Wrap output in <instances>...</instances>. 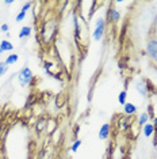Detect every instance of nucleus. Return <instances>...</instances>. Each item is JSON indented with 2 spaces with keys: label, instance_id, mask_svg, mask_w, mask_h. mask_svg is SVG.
<instances>
[{
  "label": "nucleus",
  "instance_id": "13",
  "mask_svg": "<svg viewBox=\"0 0 157 159\" xmlns=\"http://www.w3.org/2000/svg\"><path fill=\"white\" fill-rule=\"evenodd\" d=\"M46 126H48V120H46V118H41V120L35 124L37 132H42L44 129H46Z\"/></svg>",
  "mask_w": 157,
  "mask_h": 159
},
{
  "label": "nucleus",
  "instance_id": "22",
  "mask_svg": "<svg viewBox=\"0 0 157 159\" xmlns=\"http://www.w3.org/2000/svg\"><path fill=\"white\" fill-rule=\"evenodd\" d=\"M123 159H129V157H126V158H123Z\"/></svg>",
  "mask_w": 157,
  "mask_h": 159
},
{
  "label": "nucleus",
  "instance_id": "3",
  "mask_svg": "<svg viewBox=\"0 0 157 159\" xmlns=\"http://www.w3.org/2000/svg\"><path fill=\"white\" fill-rule=\"evenodd\" d=\"M146 53L153 61L157 63V38H151L146 44Z\"/></svg>",
  "mask_w": 157,
  "mask_h": 159
},
{
  "label": "nucleus",
  "instance_id": "15",
  "mask_svg": "<svg viewBox=\"0 0 157 159\" xmlns=\"http://www.w3.org/2000/svg\"><path fill=\"white\" fill-rule=\"evenodd\" d=\"M8 68L10 67L7 66L4 61H0V78H3L7 74V72H8Z\"/></svg>",
  "mask_w": 157,
  "mask_h": 159
},
{
  "label": "nucleus",
  "instance_id": "14",
  "mask_svg": "<svg viewBox=\"0 0 157 159\" xmlns=\"http://www.w3.org/2000/svg\"><path fill=\"white\" fill-rule=\"evenodd\" d=\"M126 99H127V91L122 90V91L119 93V95H118V102H119L123 106V105L126 103Z\"/></svg>",
  "mask_w": 157,
  "mask_h": 159
},
{
  "label": "nucleus",
  "instance_id": "6",
  "mask_svg": "<svg viewBox=\"0 0 157 159\" xmlns=\"http://www.w3.org/2000/svg\"><path fill=\"white\" fill-rule=\"evenodd\" d=\"M135 90H137V93L140 94L141 97H144V98H146L148 97V86H146L145 80H138L137 83H135Z\"/></svg>",
  "mask_w": 157,
  "mask_h": 159
},
{
  "label": "nucleus",
  "instance_id": "11",
  "mask_svg": "<svg viewBox=\"0 0 157 159\" xmlns=\"http://www.w3.org/2000/svg\"><path fill=\"white\" fill-rule=\"evenodd\" d=\"M31 31H33L31 26H23L22 29H20L18 37H19L20 39H22V38H27V37H30V35H31Z\"/></svg>",
  "mask_w": 157,
  "mask_h": 159
},
{
  "label": "nucleus",
  "instance_id": "8",
  "mask_svg": "<svg viewBox=\"0 0 157 159\" xmlns=\"http://www.w3.org/2000/svg\"><path fill=\"white\" fill-rule=\"evenodd\" d=\"M123 113L126 116H133L137 113V106L134 103H130V102H126L123 105Z\"/></svg>",
  "mask_w": 157,
  "mask_h": 159
},
{
  "label": "nucleus",
  "instance_id": "2",
  "mask_svg": "<svg viewBox=\"0 0 157 159\" xmlns=\"http://www.w3.org/2000/svg\"><path fill=\"white\" fill-rule=\"evenodd\" d=\"M104 33H106V19L100 16V18H98L95 22V29H94V31H92V38L99 42L104 37Z\"/></svg>",
  "mask_w": 157,
  "mask_h": 159
},
{
  "label": "nucleus",
  "instance_id": "10",
  "mask_svg": "<svg viewBox=\"0 0 157 159\" xmlns=\"http://www.w3.org/2000/svg\"><path fill=\"white\" fill-rule=\"evenodd\" d=\"M18 60H19V56H18V53H10V55L7 56V59L4 60V63L10 67V66H14V64H16Z\"/></svg>",
  "mask_w": 157,
  "mask_h": 159
},
{
  "label": "nucleus",
  "instance_id": "9",
  "mask_svg": "<svg viewBox=\"0 0 157 159\" xmlns=\"http://www.w3.org/2000/svg\"><path fill=\"white\" fill-rule=\"evenodd\" d=\"M142 133H144L145 137H151L155 133V126H153L152 122H148V124L142 126Z\"/></svg>",
  "mask_w": 157,
  "mask_h": 159
},
{
  "label": "nucleus",
  "instance_id": "17",
  "mask_svg": "<svg viewBox=\"0 0 157 159\" xmlns=\"http://www.w3.org/2000/svg\"><path fill=\"white\" fill-rule=\"evenodd\" d=\"M31 7H33V3H31V2H26V3H24V4H23L22 8H20V11H22V12H26V14H27V11L31 8Z\"/></svg>",
  "mask_w": 157,
  "mask_h": 159
},
{
  "label": "nucleus",
  "instance_id": "1",
  "mask_svg": "<svg viewBox=\"0 0 157 159\" xmlns=\"http://www.w3.org/2000/svg\"><path fill=\"white\" fill-rule=\"evenodd\" d=\"M34 80V74L27 66H24L20 68V71L18 72V82L22 87H27L31 84V82Z\"/></svg>",
  "mask_w": 157,
  "mask_h": 159
},
{
  "label": "nucleus",
  "instance_id": "20",
  "mask_svg": "<svg viewBox=\"0 0 157 159\" xmlns=\"http://www.w3.org/2000/svg\"><path fill=\"white\" fill-rule=\"evenodd\" d=\"M152 124H153V126H155V132H157V117L153 118V122H152Z\"/></svg>",
  "mask_w": 157,
  "mask_h": 159
},
{
  "label": "nucleus",
  "instance_id": "7",
  "mask_svg": "<svg viewBox=\"0 0 157 159\" xmlns=\"http://www.w3.org/2000/svg\"><path fill=\"white\" fill-rule=\"evenodd\" d=\"M12 50H14V45L8 39H3V41L0 42V55L4 52H12Z\"/></svg>",
  "mask_w": 157,
  "mask_h": 159
},
{
  "label": "nucleus",
  "instance_id": "12",
  "mask_svg": "<svg viewBox=\"0 0 157 159\" xmlns=\"http://www.w3.org/2000/svg\"><path fill=\"white\" fill-rule=\"evenodd\" d=\"M149 120H151V117H149V114L146 113V111H142V113L138 116V118H137V121H138V124H140V126H144L145 124H148Z\"/></svg>",
  "mask_w": 157,
  "mask_h": 159
},
{
  "label": "nucleus",
  "instance_id": "4",
  "mask_svg": "<svg viewBox=\"0 0 157 159\" xmlns=\"http://www.w3.org/2000/svg\"><path fill=\"white\" fill-rule=\"evenodd\" d=\"M107 20H108L110 23H118L121 20V12L118 11L115 7L110 6V8L107 10Z\"/></svg>",
  "mask_w": 157,
  "mask_h": 159
},
{
  "label": "nucleus",
  "instance_id": "18",
  "mask_svg": "<svg viewBox=\"0 0 157 159\" xmlns=\"http://www.w3.org/2000/svg\"><path fill=\"white\" fill-rule=\"evenodd\" d=\"M24 18H26V12H22V11H20V12L16 15V18H15V22H22V20H24Z\"/></svg>",
  "mask_w": 157,
  "mask_h": 159
},
{
  "label": "nucleus",
  "instance_id": "19",
  "mask_svg": "<svg viewBox=\"0 0 157 159\" xmlns=\"http://www.w3.org/2000/svg\"><path fill=\"white\" fill-rule=\"evenodd\" d=\"M0 30L3 31V33H8V30H10V27H8V25L7 23H3L2 26H0Z\"/></svg>",
  "mask_w": 157,
  "mask_h": 159
},
{
  "label": "nucleus",
  "instance_id": "21",
  "mask_svg": "<svg viewBox=\"0 0 157 159\" xmlns=\"http://www.w3.org/2000/svg\"><path fill=\"white\" fill-rule=\"evenodd\" d=\"M12 3H14L12 0H6V2H4V4H6V6H11Z\"/></svg>",
  "mask_w": 157,
  "mask_h": 159
},
{
  "label": "nucleus",
  "instance_id": "5",
  "mask_svg": "<svg viewBox=\"0 0 157 159\" xmlns=\"http://www.w3.org/2000/svg\"><path fill=\"white\" fill-rule=\"evenodd\" d=\"M110 135H111V125H110L108 122H104V124L100 126V129H99L98 136L100 140H107L110 137Z\"/></svg>",
  "mask_w": 157,
  "mask_h": 159
},
{
  "label": "nucleus",
  "instance_id": "16",
  "mask_svg": "<svg viewBox=\"0 0 157 159\" xmlns=\"http://www.w3.org/2000/svg\"><path fill=\"white\" fill-rule=\"evenodd\" d=\"M81 144H83V142H81L80 139L74 140L73 144H72V147H70V151H72V152H77V151H78V148H80Z\"/></svg>",
  "mask_w": 157,
  "mask_h": 159
}]
</instances>
